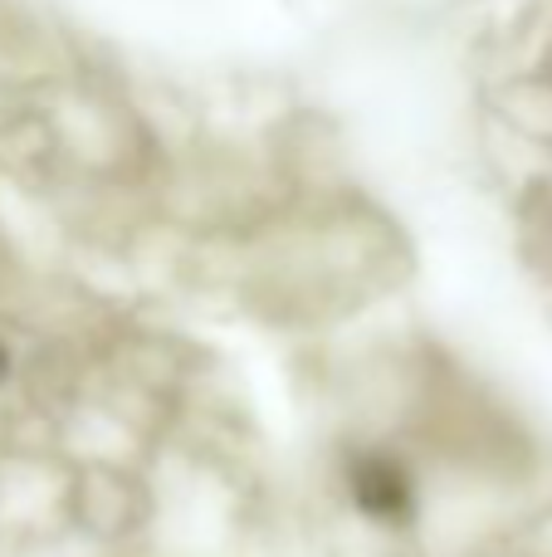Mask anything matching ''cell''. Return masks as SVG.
<instances>
[{
	"label": "cell",
	"instance_id": "7a4b0ae2",
	"mask_svg": "<svg viewBox=\"0 0 552 557\" xmlns=\"http://www.w3.org/2000/svg\"><path fill=\"white\" fill-rule=\"evenodd\" d=\"M10 376H15V352H10V347H5V337H0V386H5Z\"/></svg>",
	"mask_w": 552,
	"mask_h": 557
},
{
	"label": "cell",
	"instance_id": "6da1fadb",
	"mask_svg": "<svg viewBox=\"0 0 552 557\" xmlns=\"http://www.w3.org/2000/svg\"><path fill=\"white\" fill-rule=\"evenodd\" d=\"M342 490H348L352 513H362L372 529H411L421 519L416 474H411L406 455L387 450V445L352 450L342 465Z\"/></svg>",
	"mask_w": 552,
	"mask_h": 557
}]
</instances>
